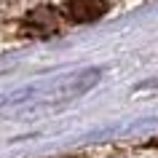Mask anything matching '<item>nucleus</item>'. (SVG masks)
<instances>
[{
    "label": "nucleus",
    "instance_id": "obj_1",
    "mask_svg": "<svg viewBox=\"0 0 158 158\" xmlns=\"http://www.w3.org/2000/svg\"><path fill=\"white\" fill-rule=\"evenodd\" d=\"M105 11H107V0H67L64 16L75 24H89L97 22Z\"/></svg>",
    "mask_w": 158,
    "mask_h": 158
},
{
    "label": "nucleus",
    "instance_id": "obj_2",
    "mask_svg": "<svg viewBox=\"0 0 158 158\" xmlns=\"http://www.w3.org/2000/svg\"><path fill=\"white\" fill-rule=\"evenodd\" d=\"M24 27L32 30L35 35H51L59 27V16L54 8H35L30 16L24 19Z\"/></svg>",
    "mask_w": 158,
    "mask_h": 158
}]
</instances>
